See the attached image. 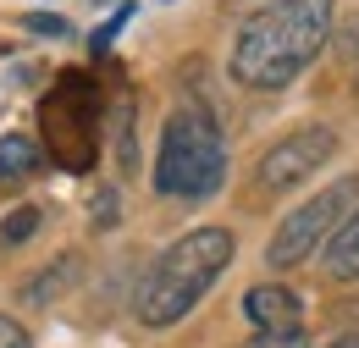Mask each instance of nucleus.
Instances as JSON below:
<instances>
[{
    "mask_svg": "<svg viewBox=\"0 0 359 348\" xmlns=\"http://www.w3.org/2000/svg\"><path fill=\"white\" fill-rule=\"evenodd\" d=\"M332 11L337 0H266L255 17H243L238 39H232V78L243 88L276 94L287 88L332 39Z\"/></svg>",
    "mask_w": 359,
    "mask_h": 348,
    "instance_id": "1",
    "label": "nucleus"
},
{
    "mask_svg": "<svg viewBox=\"0 0 359 348\" xmlns=\"http://www.w3.org/2000/svg\"><path fill=\"white\" fill-rule=\"evenodd\" d=\"M232 232L226 227H194V232H182L177 243L161 255V260L149 265V276L138 282V321L144 326H177L188 309L199 304L216 282H222V271L232 265Z\"/></svg>",
    "mask_w": 359,
    "mask_h": 348,
    "instance_id": "2",
    "label": "nucleus"
},
{
    "mask_svg": "<svg viewBox=\"0 0 359 348\" xmlns=\"http://www.w3.org/2000/svg\"><path fill=\"white\" fill-rule=\"evenodd\" d=\"M226 182V144L210 111H172L155 149V194L166 199H210Z\"/></svg>",
    "mask_w": 359,
    "mask_h": 348,
    "instance_id": "3",
    "label": "nucleus"
},
{
    "mask_svg": "<svg viewBox=\"0 0 359 348\" xmlns=\"http://www.w3.org/2000/svg\"><path fill=\"white\" fill-rule=\"evenodd\" d=\"M359 205V177H337V182H326L320 194H310L293 216H282V227L271 232L266 243V265L271 271H293V265H304L315 249H326V238L343 227V216Z\"/></svg>",
    "mask_w": 359,
    "mask_h": 348,
    "instance_id": "4",
    "label": "nucleus"
},
{
    "mask_svg": "<svg viewBox=\"0 0 359 348\" xmlns=\"http://www.w3.org/2000/svg\"><path fill=\"white\" fill-rule=\"evenodd\" d=\"M45 133L50 149L67 172H89L100 149V94L89 78H61V88L45 100Z\"/></svg>",
    "mask_w": 359,
    "mask_h": 348,
    "instance_id": "5",
    "label": "nucleus"
},
{
    "mask_svg": "<svg viewBox=\"0 0 359 348\" xmlns=\"http://www.w3.org/2000/svg\"><path fill=\"white\" fill-rule=\"evenodd\" d=\"M337 155V133L320 128V122H310V128L287 133L282 144H271L266 155H260V188L266 194H282V188H299L304 177H315L326 161Z\"/></svg>",
    "mask_w": 359,
    "mask_h": 348,
    "instance_id": "6",
    "label": "nucleus"
},
{
    "mask_svg": "<svg viewBox=\"0 0 359 348\" xmlns=\"http://www.w3.org/2000/svg\"><path fill=\"white\" fill-rule=\"evenodd\" d=\"M243 315H249V326H255L260 337H299L304 299H299L293 288H282V282H260V288L243 293Z\"/></svg>",
    "mask_w": 359,
    "mask_h": 348,
    "instance_id": "7",
    "label": "nucleus"
},
{
    "mask_svg": "<svg viewBox=\"0 0 359 348\" xmlns=\"http://www.w3.org/2000/svg\"><path fill=\"white\" fill-rule=\"evenodd\" d=\"M326 276H332V282H359V205L343 216V227L326 238Z\"/></svg>",
    "mask_w": 359,
    "mask_h": 348,
    "instance_id": "8",
    "label": "nucleus"
},
{
    "mask_svg": "<svg viewBox=\"0 0 359 348\" xmlns=\"http://www.w3.org/2000/svg\"><path fill=\"white\" fill-rule=\"evenodd\" d=\"M78 276H83V260H78V255H61V260L45 265L39 276H28V282L17 288V299H22V304H39V309H45L50 299H55V293H67Z\"/></svg>",
    "mask_w": 359,
    "mask_h": 348,
    "instance_id": "9",
    "label": "nucleus"
},
{
    "mask_svg": "<svg viewBox=\"0 0 359 348\" xmlns=\"http://www.w3.org/2000/svg\"><path fill=\"white\" fill-rule=\"evenodd\" d=\"M34 172H39V144L22 133H6L0 138V182H22Z\"/></svg>",
    "mask_w": 359,
    "mask_h": 348,
    "instance_id": "10",
    "label": "nucleus"
},
{
    "mask_svg": "<svg viewBox=\"0 0 359 348\" xmlns=\"http://www.w3.org/2000/svg\"><path fill=\"white\" fill-rule=\"evenodd\" d=\"M34 232H39V210H34V205H17L11 216L0 221V249H17V243H28Z\"/></svg>",
    "mask_w": 359,
    "mask_h": 348,
    "instance_id": "11",
    "label": "nucleus"
},
{
    "mask_svg": "<svg viewBox=\"0 0 359 348\" xmlns=\"http://www.w3.org/2000/svg\"><path fill=\"white\" fill-rule=\"evenodd\" d=\"M22 28H28V34H55V39H67V17H50V11H28Z\"/></svg>",
    "mask_w": 359,
    "mask_h": 348,
    "instance_id": "12",
    "label": "nucleus"
},
{
    "mask_svg": "<svg viewBox=\"0 0 359 348\" xmlns=\"http://www.w3.org/2000/svg\"><path fill=\"white\" fill-rule=\"evenodd\" d=\"M116 194H111V188H105V194H100V199H94V227H116Z\"/></svg>",
    "mask_w": 359,
    "mask_h": 348,
    "instance_id": "13",
    "label": "nucleus"
},
{
    "mask_svg": "<svg viewBox=\"0 0 359 348\" xmlns=\"http://www.w3.org/2000/svg\"><path fill=\"white\" fill-rule=\"evenodd\" d=\"M0 348H28V332H22L11 315H0Z\"/></svg>",
    "mask_w": 359,
    "mask_h": 348,
    "instance_id": "14",
    "label": "nucleus"
},
{
    "mask_svg": "<svg viewBox=\"0 0 359 348\" xmlns=\"http://www.w3.org/2000/svg\"><path fill=\"white\" fill-rule=\"evenodd\" d=\"M332 348H359V332H348V337H337Z\"/></svg>",
    "mask_w": 359,
    "mask_h": 348,
    "instance_id": "15",
    "label": "nucleus"
},
{
    "mask_svg": "<svg viewBox=\"0 0 359 348\" xmlns=\"http://www.w3.org/2000/svg\"><path fill=\"white\" fill-rule=\"evenodd\" d=\"M354 67H359V17H354Z\"/></svg>",
    "mask_w": 359,
    "mask_h": 348,
    "instance_id": "16",
    "label": "nucleus"
}]
</instances>
